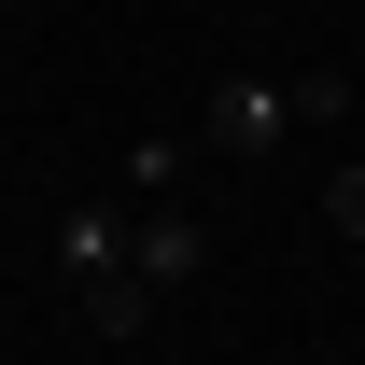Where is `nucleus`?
<instances>
[{"label":"nucleus","instance_id":"4","mask_svg":"<svg viewBox=\"0 0 365 365\" xmlns=\"http://www.w3.org/2000/svg\"><path fill=\"white\" fill-rule=\"evenodd\" d=\"M85 323H98V337H140V323H155V281H140V267L85 281Z\"/></svg>","mask_w":365,"mask_h":365},{"label":"nucleus","instance_id":"2","mask_svg":"<svg viewBox=\"0 0 365 365\" xmlns=\"http://www.w3.org/2000/svg\"><path fill=\"white\" fill-rule=\"evenodd\" d=\"M127 239H140L127 197H71V211H56V281H71V295H85V281H113V267H127Z\"/></svg>","mask_w":365,"mask_h":365},{"label":"nucleus","instance_id":"5","mask_svg":"<svg viewBox=\"0 0 365 365\" xmlns=\"http://www.w3.org/2000/svg\"><path fill=\"white\" fill-rule=\"evenodd\" d=\"M323 225H337V239H365V155H351V169H323Z\"/></svg>","mask_w":365,"mask_h":365},{"label":"nucleus","instance_id":"6","mask_svg":"<svg viewBox=\"0 0 365 365\" xmlns=\"http://www.w3.org/2000/svg\"><path fill=\"white\" fill-rule=\"evenodd\" d=\"M0 14H14V0H0Z\"/></svg>","mask_w":365,"mask_h":365},{"label":"nucleus","instance_id":"3","mask_svg":"<svg viewBox=\"0 0 365 365\" xmlns=\"http://www.w3.org/2000/svg\"><path fill=\"white\" fill-rule=\"evenodd\" d=\"M127 267L155 281V295H182V281L211 267V225H197V211H140V239H127Z\"/></svg>","mask_w":365,"mask_h":365},{"label":"nucleus","instance_id":"1","mask_svg":"<svg viewBox=\"0 0 365 365\" xmlns=\"http://www.w3.org/2000/svg\"><path fill=\"white\" fill-rule=\"evenodd\" d=\"M295 127H309V113H295V71H225V85H211V140H225V155H281Z\"/></svg>","mask_w":365,"mask_h":365}]
</instances>
